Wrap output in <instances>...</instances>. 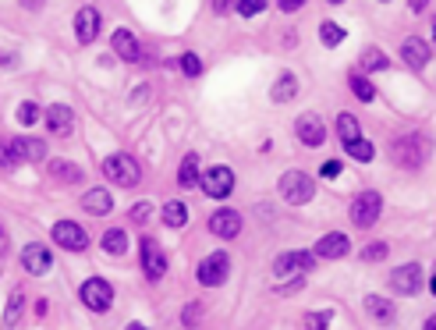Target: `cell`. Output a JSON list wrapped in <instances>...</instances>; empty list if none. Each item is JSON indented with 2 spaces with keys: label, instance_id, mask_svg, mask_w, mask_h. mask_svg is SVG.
<instances>
[{
  "label": "cell",
  "instance_id": "48",
  "mask_svg": "<svg viewBox=\"0 0 436 330\" xmlns=\"http://www.w3.org/2000/svg\"><path fill=\"white\" fill-rule=\"evenodd\" d=\"M4 245H7V234H4V227H0V249H4Z\"/></svg>",
  "mask_w": 436,
  "mask_h": 330
},
{
  "label": "cell",
  "instance_id": "33",
  "mask_svg": "<svg viewBox=\"0 0 436 330\" xmlns=\"http://www.w3.org/2000/svg\"><path fill=\"white\" fill-rule=\"evenodd\" d=\"M320 39H323V46H340L344 43V29L337 21H323L320 25Z\"/></svg>",
  "mask_w": 436,
  "mask_h": 330
},
{
  "label": "cell",
  "instance_id": "37",
  "mask_svg": "<svg viewBox=\"0 0 436 330\" xmlns=\"http://www.w3.org/2000/svg\"><path fill=\"white\" fill-rule=\"evenodd\" d=\"M234 7H238V14H241V18H255V14H263V11H266V0H238Z\"/></svg>",
  "mask_w": 436,
  "mask_h": 330
},
{
  "label": "cell",
  "instance_id": "12",
  "mask_svg": "<svg viewBox=\"0 0 436 330\" xmlns=\"http://www.w3.org/2000/svg\"><path fill=\"white\" fill-rule=\"evenodd\" d=\"M50 263H54V256H50V249H46V245L32 241V245H25V249H21V266H25V274L43 277V274L50 270Z\"/></svg>",
  "mask_w": 436,
  "mask_h": 330
},
{
  "label": "cell",
  "instance_id": "30",
  "mask_svg": "<svg viewBox=\"0 0 436 330\" xmlns=\"http://www.w3.org/2000/svg\"><path fill=\"white\" fill-rule=\"evenodd\" d=\"M337 135H340V142H344V146H348V142H355V139H362L358 121H355L351 114H340V117H337Z\"/></svg>",
  "mask_w": 436,
  "mask_h": 330
},
{
  "label": "cell",
  "instance_id": "28",
  "mask_svg": "<svg viewBox=\"0 0 436 330\" xmlns=\"http://www.w3.org/2000/svg\"><path fill=\"white\" fill-rule=\"evenodd\" d=\"M124 249H128V234L121 227H110L107 234H103V252L107 256H121Z\"/></svg>",
  "mask_w": 436,
  "mask_h": 330
},
{
  "label": "cell",
  "instance_id": "32",
  "mask_svg": "<svg viewBox=\"0 0 436 330\" xmlns=\"http://www.w3.org/2000/svg\"><path fill=\"white\" fill-rule=\"evenodd\" d=\"M160 217L167 227H185V220H188V210L181 206V203H167L163 210H160Z\"/></svg>",
  "mask_w": 436,
  "mask_h": 330
},
{
  "label": "cell",
  "instance_id": "45",
  "mask_svg": "<svg viewBox=\"0 0 436 330\" xmlns=\"http://www.w3.org/2000/svg\"><path fill=\"white\" fill-rule=\"evenodd\" d=\"M422 330H436V313L430 316V320H426V324H422Z\"/></svg>",
  "mask_w": 436,
  "mask_h": 330
},
{
  "label": "cell",
  "instance_id": "22",
  "mask_svg": "<svg viewBox=\"0 0 436 330\" xmlns=\"http://www.w3.org/2000/svg\"><path fill=\"white\" fill-rule=\"evenodd\" d=\"M50 178L57 181V185H78L82 181V167H75L71 160H50Z\"/></svg>",
  "mask_w": 436,
  "mask_h": 330
},
{
  "label": "cell",
  "instance_id": "36",
  "mask_svg": "<svg viewBox=\"0 0 436 330\" xmlns=\"http://www.w3.org/2000/svg\"><path fill=\"white\" fill-rule=\"evenodd\" d=\"M181 71H185L188 79H199V75H203V61H199V54H181Z\"/></svg>",
  "mask_w": 436,
  "mask_h": 330
},
{
  "label": "cell",
  "instance_id": "26",
  "mask_svg": "<svg viewBox=\"0 0 436 330\" xmlns=\"http://www.w3.org/2000/svg\"><path fill=\"white\" fill-rule=\"evenodd\" d=\"M178 181H181V189H192V185H199V156H196V153H188V156L181 160Z\"/></svg>",
  "mask_w": 436,
  "mask_h": 330
},
{
  "label": "cell",
  "instance_id": "25",
  "mask_svg": "<svg viewBox=\"0 0 436 330\" xmlns=\"http://www.w3.org/2000/svg\"><path fill=\"white\" fill-rule=\"evenodd\" d=\"M295 93H298V79L288 71V75H280L277 79V86H273V104H288V100H295Z\"/></svg>",
  "mask_w": 436,
  "mask_h": 330
},
{
  "label": "cell",
  "instance_id": "15",
  "mask_svg": "<svg viewBox=\"0 0 436 330\" xmlns=\"http://www.w3.org/2000/svg\"><path fill=\"white\" fill-rule=\"evenodd\" d=\"M401 57H405V64H408V68L422 71V68L430 64L433 50H430V43H426V39H419V36H408V39L401 43Z\"/></svg>",
  "mask_w": 436,
  "mask_h": 330
},
{
  "label": "cell",
  "instance_id": "20",
  "mask_svg": "<svg viewBox=\"0 0 436 330\" xmlns=\"http://www.w3.org/2000/svg\"><path fill=\"white\" fill-rule=\"evenodd\" d=\"M11 149H14V156L18 160H32V164H39L43 156H46V146H43V139H11Z\"/></svg>",
  "mask_w": 436,
  "mask_h": 330
},
{
  "label": "cell",
  "instance_id": "16",
  "mask_svg": "<svg viewBox=\"0 0 436 330\" xmlns=\"http://www.w3.org/2000/svg\"><path fill=\"white\" fill-rule=\"evenodd\" d=\"M348 249H351V241H348V234H340V231H330L323 234L320 241H316V256L320 259H340V256H348Z\"/></svg>",
  "mask_w": 436,
  "mask_h": 330
},
{
  "label": "cell",
  "instance_id": "40",
  "mask_svg": "<svg viewBox=\"0 0 436 330\" xmlns=\"http://www.w3.org/2000/svg\"><path fill=\"white\" fill-rule=\"evenodd\" d=\"M14 164H18V156L11 149V139H0V167H14Z\"/></svg>",
  "mask_w": 436,
  "mask_h": 330
},
{
  "label": "cell",
  "instance_id": "5",
  "mask_svg": "<svg viewBox=\"0 0 436 330\" xmlns=\"http://www.w3.org/2000/svg\"><path fill=\"white\" fill-rule=\"evenodd\" d=\"M50 234H54V241H57L61 249H68V252H86V249H89V234H86V227L75 224V220H57V224L50 227Z\"/></svg>",
  "mask_w": 436,
  "mask_h": 330
},
{
  "label": "cell",
  "instance_id": "8",
  "mask_svg": "<svg viewBox=\"0 0 436 330\" xmlns=\"http://www.w3.org/2000/svg\"><path fill=\"white\" fill-rule=\"evenodd\" d=\"M82 302H86V309H93V313H107L110 302H113V288H110L103 277H89L86 284H82Z\"/></svg>",
  "mask_w": 436,
  "mask_h": 330
},
{
  "label": "cell",
  "instance_id": "49",
  "mask_svg": "<svg viewBox=\"0 0 436 330\" xmlns=\"http://www.w3.org/2000/svg\"><path fill=\"white\" fill-rule=\"evenodd\" d=\"M430 291H433V295H436V274H433V281H430Z\"/></svg>",
  "mask_w": 436,
  "mask_h": 330
},
{
  "label": "cell",
  "instance_id": "47",
  "mask_svg": "<svg viewBox=\"0 0 436 330\" xmlns=\"http://www.w3.org/2000/svg\"><path fill=\"white\" fill-rule=\"evenodd\" d=\"M124 330H149V327H142V324H128Z\"/></svg>",
  "mask_w": 436,
  "mask_h": 330
},
{
  "label": "cell",
  "instance_id": "3",
  "mask_svg": "<svg viewBox=\"0 0 436 330\" xmlns=\"http://www.w3.org/2000/svg\"><path fill=\"white\" fill-rule=\"evenodd\" d=\"M103 174H107L113 185L131 189V185H138L142 167H138V160H135V156H128V153H110L107 160H103Z\"/></svg>",
  "mask_w": 436,
  "mask_h": 330
},
{
  "label": "cell",
  "instance_id": "29",
  "mask_svg": "<svg viewBox=\"0 0 436 330\" xmlns=\"http://www.w3.org/2000/svg\"><path fill=\"white\" fill-rule=\"evenodd\" d=\"M387 68H390V61L383 57V50L369 46V50L362 54V71H369V75H372V71H387Z\"/></svg>",
  "mask_w": 436,
  "mask_h": 330
},
{
  "label": "cell",
  "instance_id": "13",
  "mask_svg": "<svg viewBox=\"0 0 436 330\" xmlns=\"http://www.w3.org/2000/svg\"><path fill=\"white\" fill-rule=\"evenodd\" d=\"M390 288H394L397 295H415V291L422 288V270H419V263L397 266V270L390 274Z\"/></svg>",
  "mask_w": 436,
  "mask_h": 330
},
{
  "label": "cell",
  "instance_id": "10",
  "mask_svg": "<svg viewBox=\"0 0 436 330\" xmlns=\"http://www.w3.org/2000/svg\"><path fill=\"white\" fill-rule=\"evenodd\" d=\"M295 131H298L302 146H309V149H316V146L327 142V124H323L320 114H302V117L295 121Z\"/></svg>",
  "mask_w": 436,
  "mask_h": 330
},
{
  "label": "cell",
  "instance_id": "19",
  "mask_svg": "<svg viewBox=\"0 0 436 330\" xmlns=\"http://www.w3.org/2000/svg\"><path fill=\"white\" fill-rule=\"evenodd\" d=\"M82 210L93 214V217H103V214L113 210V196H110L107 189H89V192L82 196Z\"/></svg>",
  "mask_w": 436,
  "mask_h": 330
},
{
  "label": "cell",
  "instance_id": "38",
  "mask_svg": "<svg viewBox=\"0 0 436 330\" xmlns=\"http://www.w3.org/2000/svg\"><path fill=\"white\" fill-rule=\"evenodd\" d=\"M199 320H203V306H199V302H188L185 313H181V324H185V327H199Z\"/></svg>",
  "mask_w": 436,
  "mask_h": 330
},
{
  "label": "cell",
  "instance_id": "17",
  "mask_svg": "<svg viewBox=\"0 0 436 330\" xmlns=\"http://www.w3.org/2000/svg\"><path fill=\"white\" fill-rule=\"evenodd\" d=\"M110 46H113V54H117L121 61H128V64H135V61L142 57V46H138V39H135L128 29H117L113 39H110Z\"/></svg>",
  "mask_w": 436,
  "mask_h": 330
},
{
  "label": "cell",
  "instance_id": "14",
  "mask_svg": "<svg viewBox=\"0 0 436 330\" xmlns=\"http://www.w3.org/2000/svg\"><path fill=\"white\" fill-rule=\"evenodd\" d=\"M96 36H100V11L96 7H82L75 14V39L82 46H89V43H96Z\"/></svg>",
  "mask_w": 436,
  "mask_h": 330
},
{
  "label": "cell",
  "instance_id": "21",
  "mask_svg": "<svg viewBox=\"0 0 436 330\" xmlns=\"http://www.w3.org/2000/svg\"><path fill=\"white\" fill-rule=\"evenodd\" d=\"M46 128H50L54 135H68V131L75 128L71 107H64V104H54V107L46 110Z\"/></svg>",
  "mask_w": 436,
  "mask_h": 330
},
{
  "label": "cell",
  "instance_id": "1",
  "mask_svg": "<svg viewBox=\"0 0 436 330\" xmlns=\"http://www.w3.org/2000/svg\"><path fill=\"white\" fill-rule=\"evenodd\" d=\"M390 160L405 171H415L430 160V139L422 131H412V135H401L390 142Z\"/></svg>",
  "mask_w": 436,
  "mask_h": 330
},
{
  "label": "cell",
  "instance_id": "6",
  "mask_svg": "<svg viewBox=\"0 0 436 330\" xmlns=\"http://www.w3.org/2000/svg\"><path fill=\"white\" fill-rule=\"evenodd\" d=\"M199 189H203L210 199H227V196H230V189H234V171H230V167H223V164L210 167V171H203V174H199Z\"/></svg>",
  "mask_w": 436,
  "mask_h": 330
},
{
  "label": "cell",
  "instance_id": "24",
  "mask_svg": "<svg viewBox=\"0 0 436 330\" xmlns=\"http://www.w3.org/2000/svg\"><path fill=\"white\" fill-rule=\"evenodd\" d=\"M21 316H25V291L14 288L11 299H7V309H4V327H18Z\"/></svg>",
  "mask_w": 436,
  "mask_h": 330
},
{
  "label": "cell",
  "instance_id": "35",
  "mask_svg": "<svg viewBox=\"0 0 436 330\" xmlns=\"http://www.w3.org/2000/svg\"><path fill=\"white\" fill-rule=\"evenodd\" d=\"M330 320H333V313H330V309H320V313H309L302 324H305V330H327Z\"/></svg>",
  "mask_w": 436,
  "mask_h": 330
},
{
  "label": "cell",
  "instance_id": "9",
  "mask_svg": "<svg viewBox=\"0 0 436 330\" xmlns=\"http://www.w3.org/2000/svg\"><path fill=\"white\" fill-rule=\"evenodd\" d=\"M199 281L206 284V288H217L227 281V274H230V259H227V252H210L203 263H199Z\"/></svg>",
  "mask_w": 436,
  "mask_h": 330
},
{
  "label": "cell",
  "instance_id": "50",
  "mask_svg": "<svg viewBox=\"0 0 436 330\" xmlns=\"http://www.w3.org/2000/svg\"><path fill=\"white\" fill-rule=\"evenodd\" d=\"M433 39H436V21H433Z\"/></svg>",
  "mask_w": 436,
  "mask_h": 330
},
{
  "label": "cell",
  "instance_id": "46",
  "mask_svg": "<svg viewBox=\"0 0 436 330\" xmlns=\"http://www.w3.org/2000/svg\"><path fill=\"white\" fill-rule=\"evenodd\" d=\"M426 4H430V0H412V11H422Z\"/></svg>",
  "mask_w": 436,
  "mask_h": 330
},
{
  "label": "cell",
  "instance_id": "11",
  "mask_svg": "<svg viewBox=\"0 0 436 330\" xmlns=\"http://www.w3.org/2000/svg\"><path fill=\"white\" fill-rule=\"evenodd\" d=\"M142 270L149 281H163V274H167V252L153 238H142Z\"/></svg>",
  "mask_w": 436,
  "mask_h": 330
},
{
  "label": "cell",
  "instance_id": "43",
  "mask_svg": "<svg viewBox=\"0 0 436 330\" xmlns=\"http://www.w3.org/2000/svg\"><path fill=\"white\" fill-rule=\"evenodd\" d=\"M238 0H210V7H213V14H227L230 7H234Z\"/></svg>",
  "mask_w": 436,
  "mask_h": 330
},
{
  "label": "cell",
  "instance_id": "42",
  "mask_svg": "<svg viewBox=\"0 0 436 330\" xmlns=\"http://www.w3.org/2000/svg\"><path fill=\"white\" fill-rule=\"evenodd\" d=\"M320 174H323V178H337V174H340V160H327V164L320 167Z\"/></svg>",
  "mask_w": 436,
  "mask_h": 330
},
{
  "label": "cell",
  "instance_id": "4",
  "mask_svg": "<svg viewBox=\"0 0 436 330\" xmlns=\"http://www.w3.org/2000/svg\"><path fill=\"white\" fill-rule=\"evenodd\" d=\"M277 192L284 196V203H291V206H305V203L316 196V185H313L309 174H302V171H288V174L277 181Z\"/></svg>",
  "mask_w": 436,
  "mask_h": 330
},
{
  "label": "cell",
  "instance_id": "18",
  "mask_svg": "<svg viewBox=\"0 0 436 330\" xmlns=\"http://www.w3.org/2000/svg\"><path fill=\"white\" fill-rule=\"evenodd\" d=\"M238 231H241V214H234V210H217L210 217V234H217V238H238Z\"/></svg>",
  "mask_w": 436,
  "mask_h": 330
},
{
  "label": "cell",
  "instance_id": "44",
  "mask_svg": "<svg viewBox=\"0 0 436 330\" xmlns=\"http://www.w3.org/2000/svg\"><path fill=\"white\" fill-rule=\"evenodd\" d=\"M302 4H305V0H277V7H280L284 14H291V11H298Z\"/></svg>",
  "mask_w": 436,
  "mask_h": 330
},
{
  "label": "cell",
  "instance_id": "41",
  "mask_svg": "<svg viewBox=\"0 0 436 330\" xmlns=\"http://www.w3.org/2000/svg\"><path fill=\"white\" fill-rule=\"evenodd\" d=\"M149 214H153V206H149V203L131 206V220H135V224H146V220H149Z\"/></svg>",
  "mask_w": 436,
  "mask_h": 330
},
{
  "label": "cell",
  "instance_id": "51",
  "mask_svg": "<svg viewBox=\"0 0 436 330\" xmlns=\"http://www.w3.org/2000/svg\"><path fill=\"white\" fill-rule=\"evenodd\" d=\"M330 4H344V0H330Z\"/></svg>",
  "mask_w": 436,
  "mask_h": 330
},
{
  "label": "cell",
  "instance_id": "31",
  "mask_svg": "<svg viewBox=\"0 0 436 330\" xmlns=\"http://www.w3.org/2000/svg\"><path fill=\"white\" fill-rule=\"evenodd\" d=\"M344 149H348V156H351V160H358V164H369V160L376 156V149H372V142H369V139H355V142H348Z\"/></svg>",
  "mask_w": 436,
  "mask_h": 330
},
{
  "label": "cell",
  "instance_id": "23",
  "mask_svg": "<svg viewBox=\"0 0 436 330\" xmlns=\"http://www.w3.org/2000/svg\"><path fill=\"white\" fill-rule=\"evenodd\" d=\"M365 313H369L372 320H380V324H390V320H394V306H390V299H383V295H365Z\"/></svg>",
  "mask_w": 436,
  "mask_h": 330
},
{
  "label": "cell",
  "instance_id": "52",
  "mask_svg": "<svg viewBox=\"0 0 436 330\" xmlns=\"http://www.w3.org/2000/svg\"><path fill=\"white\" fill-rule=\"evenodd\" d=\"M380 4H387V0H380Z\"/></svg>",
  "mask_w": 436,
  "mask_h": 330
},
{
  "label": "cell",
  "instance_id": "27",
  "mask_svg": "<svg viewBox=\"0 0 436 330\" xmlns=\"http://www.w3.org/2000/svg\"><path fill=\"white\" fill-rule=\"evenodd\" d=\"M348 86H351V93H355L362 104H372V100H376V86H372L365 75H358V71H355V75L348 79Z\"/></svg>",
  "mask_w": 436,
  "mask_h": 330
},
{
  "label": "cell",
  "instance_id": "2",
  "mask_svg": "<svg viewBox=\"0 0 436 330\" xmlns=\"http://www.w3.org/2000/svg\"><path fill=\"white\" fill-rule=\"evenodd\" d=\"M313 266H316V256L305 249H291V252H280L273 259V274L280 281H302L305 274H313Z\"/></svg>",
  "mask_w": 436,
  "mask_h": 330
},
{
  "label": "cell",
  "instance_id": "7",
  "mask_svg": "<svg viewBox=\"0 0 436 330\" xmlns=\"http://www.w3.org/2000/svg\"><path fill=\"white\" fill-rule=\"evenodd\" d=\"M380 210H383V196L380 192H362L351 203V224L355 227H372L380 220Z\"/></svg>",
  "mask_w": 436,
  "mask_h": 330
},
{
  "label": "cell",
  "instance_id": "39",
  "mask_svg": "<svg viewBox=\"0 0 436 330\" xmlns=\"http://www.w3.org/2000/svg\"><path fill=\"white\" fill-rule=\"evenodd\" d=\"M18 121H21V124H36V121H39V107H36L32 100L18 104Z\"/></svg>",
  "mask_w": 436,
  "mask_h": 330
},
{
  "label": "cell",
  "instance_id": "34",
  "mask_svg": "<svg viewBox=\"0 0 436 330\" xmlns=\"http://www.w3.org/2000/svg\"><path fill=\"white\" fill-rule=\"evenodd\" d=\"M387 252H390V249H387V241H372V245H365V249H362V259H365V263H383V259H387Z\"/></svg>",
  "mask_w": 436,
  "mask_h": 330
}]
</instances>
